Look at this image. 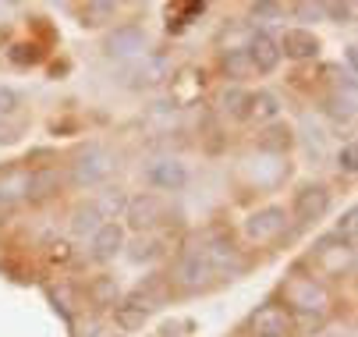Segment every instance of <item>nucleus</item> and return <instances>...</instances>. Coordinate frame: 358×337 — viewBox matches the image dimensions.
<instances>
[{
    "label": "nucleus",
    "mask_w": 358,
    "mask_h": 337,
    "mask_svg": "<svg viewBox=\"0 0 358 337\" xmlns=\"http://www.w3.org/2000/svg\"><path fill=\"white\" fill-rule=\"evenodd\" d=\"M327 114L334 117V121H351L355 117V92H337V96H330V103H327Z\"/></svg>",
    "instance_id": "nucleus-24"
},
{
    "label": "nucleus",
    "mask_w": 358,
    "mask_h": 337,
    "mask_svg": "<svg viewBox=\"0 0 358 337\" xmlns=\"http://www.w3.org/2000/svg\"><path fill=\"white\" fill-rule=\"evenodd\" d=\"M217 107H220V114H227V117H245V110H248V89H241L238 82L227 85V89L220 92Z\"/></svg>",
    "instance_id": "nucleus-20"
},
{
    "label": "nucleus",
    "mask_w": 358,
    "mask_h": 337,
    "mask_svg": "<svg viewBox=\"0 0 358 337\" xmlns=\"http://www.w3.org/2000/svg\"><path fill=\"white\" fill-rule=\"evenodd\" d=\"M61 192V174L54 167H43V171H32L29 174V188H25V199L32 203H46L50 196Z\"/></svg>",
    "instance_id": "nucleus-16"
},
{
    "label": "nucleus",
    "mask_w": 358,
    "mask_h": 337,
    "mask_svg": "<svg viewBox=\"0 0 358 337\" xmlns=\"http://www.w3.org/2000/svg\"><path fill=\"white\" fill-rule=\"evenodd\" d=\"M330 213V192L323 185H305L298 188V196H294V220L301 227H313L316 220H323Z\"/></svg>",
    "instance_id": "nucleus-7"
},
{
    "label": "nucleus",
    "mask_w": 358,
    "mask_h": 337,
    "mask_svg": "<svg viewBox=\"0 0 358 337\" xmlns=\"http://www.w3.org/2000/svg\"><path fill=\"white\" fill-rule=\"evenodd\" d=\"M213 280H217V273H213L210 259L199 249H188L174 266V284L181 287V292H202V287H210Z\"/></svg>",
    "instance_id": "nucleus-5"
},
{
    "label": "nucleus",
    "mask_w": 358,
    "mask_h": 337,
    "mask_svg": "<svg viewBox=\"0 0 358 337\" xmlns=\"http://www.w3.org/2000/svg\"><path fill=\"white\" fill-rule=\"evenodd\" d=\"M323 15L344 25V22H351V18H355V4H323Z\"/></svg>",
    "instance_id": "nucleus-31"
},
{
    "label": "nucleus",
    "mask_w": 358,
    "mask_h": 337,
    "mask_svg": "<svg viewBox=\"0 0 358 337\" xmlns=\"http://www.w3.org/2000/svg\"><path fill=\"white\" fill-rule=\"evenodd\" d=\"M124 217H128V227L138 231V234H149L157 231L167 217V203L157 196V192H142V196H135L128 206H124Z\"/></svg>",
    "instance_id": "nucleus-3"
},
{
    "label": "nucleus",
    "mask_w": 358,
    "mask_h": 337,
    "mask_svg": "<svg viewBox=\"0 0 358 337\" xmlns=\"http://www.w3.org/2000/svg\"><path fill=\"white\" fill-rule=\"evenodd\" d=\"M252 18H263V22L284 18V4H252Z\"/></svg>",
    "instance_id": "nucleus-32"
},
{
    "label": "nucleus",
    "mask_w": 358,
    "mask_h": 337,
    "mask_svg": "<svg viewBox=\"0 0 358 337\" xmlns=\"http://www.w3.org/2000/svg\"><path fill=\"white\" fill-rule=\"evenodd\" d=\"M114 167H117V160L107 146H89L71 164V185L75 188H96L114 174Z\"/></svg>",
    "instance_id": "nucleus-2"
},
{
    "label": "nucleus",
    "mask_w": 358,
    "mask_h": 337,
    "mask_svg": "<svg viewBox=\"0 0 358 337\" xmlns=\"http://www.w3.org/2000/svg\"><path fill=\"white\" fill-rule=\"evenodd\" d=\"M25 188H29V174H25V171H11L4 181H0V199L15 203V199L25 196Z\"/></svg>",
    "instance_id": "nucleus-23"
},
{
    "label": "nucleus",
    "mask_w": 358,
    "mask_h": 337,
    "mask_svg": "<svg viewBox=\"0 0 358 337\" xmlns=\"http://www.w3.org/2000/svg\"><path fill=\"white\" fill-rule=\"evenodd\" d=\"M280 292H284V302L291 306V313H327L330 309V292L316 277L291 273Z\"/></svg>",
    "instance_id": "nucleus-1"
},
{
    "label": "nucleus",
    "mask_w": 358,
    "mask_h": 337,
    "mask_svg": "<svg viewBox=\"0 0 358 337\" xmlns=\"http://www.w3.org/2000/svg\"><path fill=\"white\" fill-rule=\"evenodd\" d=\"M121 249H124V227H121L117 220H107L103 227L92 234V259L107 263V259H114Z\"/></svg>",
    "instance_id": "nucleus-13"
},
{
    "label": "nucleus",
    "mask_w": 358,
    "mask_h": 337,
    "mask_svg": "<svg viewBox=\"0 0 358 337\" xmlns=\"http://www.w3.org/2000/svg\"><path fill=\"white\" fill-rule=\"evenodd\" d=\"M114 18H117V8L107 4V0H92V4L82 8V25L85 29H99V25H107Z\"/></svg>",
    "instance_id": "nucleus-22"
},
{
    "label": "nucleus",
    "mask_w": 358,
    "mask_h": 337,
    "mask_svg": "<svg viewBox=\"0 0 358 337\" xmlns=\"http://www.w3.org/2000/svg\"><path fill=\"white\" fill-rule=\"evenodd\" d=\"M351 259H355V245L351 242H341V238H327V242H320V249H316V263L330 277H341L344 273V263L351 266Z\"/></svg>",
    "instance_id": "nucleus-11"
},
{
    "label": "nucleus",
    "mask_w": 358,
    "mask_h": 337,
    "mask_svg": "<svg viewBox=\"0 0 358 337\" xmlns=\"http://www.w3.org/2000/svg\"><path fill=\"white\" fill-rule=\"evenodd\" d=\"M255 337H294L291 330H280V334H255Z\"/></svg>",
    "instance_id": "nucleus-39"
},
{
    "label": "nucleus",
    "mask_w": 358,
    "mask_h": 337,
    "mask_svg": "<svg viewBox=\"0 0 358 337\" xmlns=\"http://www.w3.org/2000/svg\"><path fill=\"white\" fill-rule=\"evenodd\" d=\"M337 167H341L344 174H355V171H358V146H355V142H348V146L337 153Z\"/></svg>",
    "instance_id": "nucleus-29"
},
{
    "label": "nucleus",
    "mask_w": 358,
    "mask_h": 337,
    "mask_svg": "<svg viewBox=\"0 0 358 337\" xmlns=\"http://www.w3.org/2000/svg\"><path fill=\"white\" fill-rule=\"evenodd\" d=\"M96 203V210L103 213V220H110V217H117V210H124L128 203H124V196H121V188H110V196H103V199H92Z\"/></svg>",
    "instance_id": "nucleus-28"
},
{
    "label": "nucleus",
    "mask_w": 358,
    "mask_h": 337,
    "mask_svg": "<svg viewBox=\"0 0 358 337\" xmlns=\"http://www.w3.org/2000/svg\"><path fill=\"white\" fill-rule=\"evenodd\" d=\"M50 256H54V259H68V256H71L68 242H57V245H54V252H50Z\"/></svg>",
    "instance_id": "nucleus-37"
},
{
    "label": "nucleus",
    "mask_w": 358,
    "mask_h": 337,
    "mask_svg": "<svg viewBox=\"0 0 358 337\" xmlns=\"http://www.w3.org/2000/svg\"><path fill=\"white\" fill-rule=\"evenodd\" d=\"M259 146L270 150V153H287L294 146V131L287 124H270L263 135H259Z\"/></svg>",
    "instance_id": "nucleus-21"
},
{
    "label": "nucleus",
    "mask_w": 358,
    "mask_h": 337,
    "mask_svg": "<svg viewBox=\"0 0 358 337\" xmlns=\"http://www.w3.org/2000/svg\"><path fill=\"white\" fill-rule=\"evenodd\" d=\"M167 78H171V61L160 54H145L121 71V82L131 89H152V85H164Z\"/></svg>",
    "instance_id": "nucleus-6"
},
{
    "label": "nucleus",
    "mask_w": 358,
    "mask_h": 337,
    "mask_svg": "<svg viewBox=\"0 0 358 337\" xmlns=\"http://www.w3.org/2000/svg\"><path fill=\"white\" fill-rule=\"evenodd\" d=\"M277 43H280V57L287 54L291 61H309L320 54V36L309 29H287L284 39H277Z\"/></svg>",
    "instance_id": "nucleus-12"
},
{
    "label": "nucleus",
    "mask_w": 358,
    "mask_h": 337,
    "mask_svg": "<svg viewBox=\"0 0 358 337\" xmlns=\"http://www.w3.org/2000/svg\"><path fill=\"white\" fill-rule=\"evenodd\" d=\"M220 64H224V71H227L231 78H248V75H252V64H248L245 50H227V54L220 57Z\"/></svg>",
    "instance_id": "nucleus-27"
},
{
    "label": "nucleus",
    "mask_w": 358,
    "mask_h": 337,
    "mask_svg": "<svg viewBox=\"0 0 358 337\" xmlns=\"http://www.w3.org/2000/svg\"><path fill=\"white\" fill-rule=\"evenodd\" d=\"M145 46H149V39H145V29L142 25H117L107 39H103V50H107V57H142L145 54Z\"/></svg>",
    "instance_id": "nucleus-8"
},
{
    "label": "nucleus",
    "mask_w": 358,
    "mask_h": 337,
    "mask_svg": "<svg viewBox=\"0 0 358 337\" xmlns=\"http://www.w3.org/2000/svg\"><path fill=\"white\" fill-rule=\"evenodd\" d=\"M252 330L255 334H280V330H291V313L284 309V306H273V302H266V306H259L252 313Z\"/></svg>",
    "instance_id": "nucleus-14"
},
{
    "label": "nucleus",
    "mask_w": 358,
    "mask_h": 337,
    "mask_svg": "<svg viewBox=\"0 0 358 337\" xmlns=\"http://www.w3.org/2000/svg\"><path fill=\"white\" fill-rule=\"evenodd\" d=\"M327 337H351V330H341V327H337V330H330Z\"/></svg>",
    "instance_id": "nucleus-40"
},
{
    "label": "nucleus",
    "mask_w": 358,
    "mask_h": 337,
    "mask_svg": "<svg viewBox=\"0 0 358 337\" xmlns=\"http://www.w3.org/2000/svg\"><path fill=\"white\" fill-rule=\"evenodd\" d=\"M355 220H358V210L351 206V210L341 217V224H337V238H344V234H348V242H355Z\"/></svg>",
    "instance_id": "nucleus-33"
},
{
    "label": "nucleus",
    "mask_w": 358,
    "mask_h": 337,
    "mask_svg": "<svg viewBox=\"0 0 358 337\" xmlns=\"http://www.w3.org/2000/svg\"><path fill=\"white\" fill-rule=\"evenodd\" d=\"M18 110V92L11 85H0V117H11Z\"/></svg>",
    "instance_id": "nucleus-30"
},
{
    "label": "nucleus",
    "mask_w": 358,
    "mask_h": 337,
    "mask_svg": "<svg viewBox=\"0 0 358 337\" xmlns=\"http://www.w3.org/2000/svg\"><path fill=\"white\" fill-rule=\"evenodd\" d=\"M344 61H348V68H351V75H355V64H358V54H355V46H348V50H344Z\"/></svg>",
    "instance_id": "nucleus-38"
},
{
    "label": "nucleus",
    "mask_w": 358,
    "mask_h": 337,
    "mask_svg": "<svg viewBox=\"0 0 358 337\" xmlns=\"http://www.w3.org/2000/svg\"><path fill=\"white\" fill-rule=\"evenodd\" d=\"M245 57L252 64V71L259 75H273L280 68V43L270 32H252L248 46H245Z\"/></svg>",
    "instance_id": "nucleus-9"
},
{
    "label": "nucleus",
    "mask_w": 358,
    "mask_h": 337,
    "mask_svg": "<svg viewBox=\"0 0 358 337\" xmlns=\"http://www.w3.org/2000/svg\"><path fill=\"white\" fill-rule=\"evenodd\" d=\"M22 131V124H11V121H0V142H15Z\"/></svg>",
    "instance_id": "nucleus-36"
},
{
    "label": "nucleus",
    "mask_w": 358,
    "mask_h": 337,
    "mask_svg": "<svg viewBox=\"0 0 358 337\" xmlns=\"http://www.w3.org/2000/svg\"><path fill=\"white\" fill-rule=\"evenodd\" d=\"M284 231H287V210L280 206H263L245 220V238L252 245H270Z\"/></svg>",
    "instance_id": "nucleus-4"
},
{
    "label": "nucleus",
    "mask_w": 358,
    "mask_h": 337,
    "mask_svg": "<svg viewBox=\"0 0 358 337\" xmlns=\"http://www.w3.org/2000/svg\"><path fill=\"white\" fill-rule=\"evenodd\" d=\"M103 224H107V220H103V213L96 210V203H82V206H75V213H71V231L82 234V238L96 234Z\"/></svg>",
    "instance_id": "nucleus-19"
},
{
    "label": "nucleus",
    "mask_w": 358,
    "mask_h": 337,
    "mask_svg": "<svg viewBox=\"0 0 358 337\" xmlns=\"http://www.w3.org/2000/svg\"><path fill=\"white\" fill-rule=\"evenodd\" d=\"M298 18H305V22H313V18H323V4H294L291 8Z\"/></svg>",
    "instance_id": "nucleus-35"
},
{
    "label": "nucleus",
    "mask_w": 358,
    "mask_h": 337,
    "mask_svg": "<svg viewBox=\"0 0 358 337\" xmlns=\"http://www.w3.org/2000/svg\"><path fill=\"white\" fill-rule=\"evenodd\" d=\"M128 302L131 306H138L142 313H152V309H160L164 302H167V284H164V277H149V280H142L135 292L128 295Z\"/></svg>",
    "instance_id": "nucleus-15"
},
{
    "label": "nucleus",
    "mask_w": 358,
    "mask_h": 337,
    "mask_svg": "<svg viewBox=\"0 0 358 337\" xmlns=\"http://www.w3.org/2000/svg\"><path fill=\"white\" fill-rule=\"evenodd\" d=\"M145 181L160 192H178V188L188 185V167L178 157H160L145 167Z\"/></svg>",
    "instance_id": "nucleus-10"
},
{
    "label": "nucleus",
    "mask_w": 358,
    "mask_h": 337,
    "mask_svg": "<svg viewBox=\"0 0 358 337\" xmlns=\"http://www.w3.org/2000/svg\"><path fill=\"white\" fill-rule=\"evenodd\" d=\"M167 238L164 234H157V231H149V234H138L135 242H131V249H128V259L131 263H152V259H160L167 249Z\"/></svg>",
    "instance_id": "nucleus-17"
},
{
    "label": "nucleus",
    "mask_w": 358,
    "mask_h": 337,
    "mask_svg": "<svg viewBox=\"0 0 358 337\" xmlns=\"http://www.w3.org/2000/svg\"><path fill=\"white\" fill-rule=\"evenodd\" d=\"M11 61L15 64H32V61H39V54H36V46L22 43V46H15V50H11Z\"/></svg>",
    "instance_id": "nucleus-34"
},
{
    "label": "nucleus",
    "mask_w": 358,
    "mask_h": 337,
    "mask_svg": "<svg viewBox=\"0 0 358 337\" xmlns=\"http://www.w3.org/2000/svg\"><path fill=\"white\" fill-rule=\"evenodd\" d=\"M323 330V313H291V334H320Z\"/></svg>",
    "instance_id": "nucleus-26"
},
{
    "label": "nucleus",
    "mask_w": 358,
    "mask_h": 337,
    "mask_svg": "<svg viewBox=\"0 0 358 337\" xmlns=\"http://www.w3.org/2000/svg\"><path fill=\"white\" fill-rule=\"evenodd\" d=\"M277 114H280V100H277L273 92H266V89L248 92V110H245V117L259 121V124H270Z\"/></svg>",
    "instance_id": "nucleus-18"
},
{
    "label": "nucleus",
    "mask_w": 358,
    "mask_h": 337,
    "mask_svg": "<svg viewBox=\"0 0 358 337\" xmlns=\"http://www.w3.org/2000/svg\"><path fill=\"white\" fill-rule=\"evenodd\" d=\"M114 316H117V327H124V330H138V327H145V320H149V313H142V309L131 306V302H121V306L114 309Z\"/></svg>",
    "instance_id": "nucleus-25"
}]
</instances>
